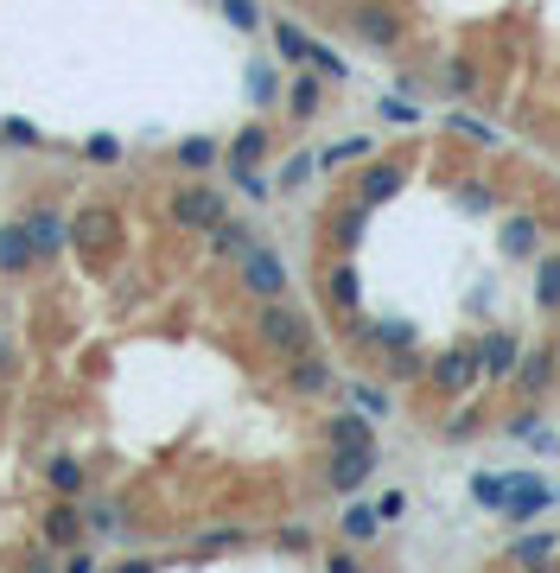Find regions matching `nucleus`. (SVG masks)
Wrapping results in <instances>:
<instances>
[{"instance_id": "obj_1", "label": "nucleus", "mask_w": 560, "mask_h": 573, "mask_svg": "<svg viewBox=\"0 0 560 573\" xmlns=\"http://www.w3.org/2000/svg\"><path fill=\"white\" fill-rule=\"evenodd\" d=\"M255 332H261V344H268L274 357H300V351H312V319H306L300 306H287V300H261Z\"/></svg>"}, {"instance_id": "obj_2", "label": "nucleus", "mask_w": 560, "mask_h": 573, "mask_svg": "<svg viewBox=\"0 0 560 573\" xmlns=\"http://www.w3.org/2000/svg\"><path fill=\"white\" fill-rule=\"evenodd\" d=\"M350 32H357L363 45L389 51V45H401L408 20H401V7H389V0H363V7H350Z\"/></svg>"}, {"instance_id": "obj_3", "label": "nucleus", "mask_w": 560, "mask_h": 573, "mask_svg": "<svg viewBox=\"0 0 560 573\" xmlns=\"http://www.w3.org/2000/svg\"><path fill=\"white\" fill-rule=\"evenodd\" d=\"M401 185H408V166H401V160H370L357 172V191H350V198H357L363 211H376V204L401 198Z\"/></svg>"}, {"instance_id": "obj_4", "label": "nucleus", "mask_w": 560, "mask_h": 573, "mask_svg": "<svg viewBox=\"0 0 560 573\" xmlns=\"http://www.w3.org/2000/svg\"><path fill=\"white\" fill-rule=\"evenodd\" d=\"M370 472H376V446H331V465H325V484L331 491H363L370 484Z\"/></svg>"}, {"instance_id": "obj_5", "label": "nucleus", "mask_w": 560, "mask_h": 573, "mask_svg": "<svg viewBox=\"0 0 560 573\" xmlns=\"http://www.w3.org/2000/svg\"><path fill=\"white\" fill-rule=\"evenodd\" d=\"M172 223H179V230H217L223 223V198L217 191H204V185H191V191H172Z\"/></svg>"}, {"instance_id": "obj_6", "label": "nucleus", "mask_w": 560, "mask_h": 573, "mask_svg": "<svg viewBox=\"0 0 560 573\" xmlns=\"http://www.w3.org/2000/svg\"><path fill=\"white\" fill-rule=\"evenodd\" d=\"M478 376H484V363H478V344H459V351H446V357L427 370V382H433L440 395H465Z\"/></svg>"}, {"instance_id": "obj_7", "label": "nucleus", "mask_w": 560, "mask_h": 573, "mask_svg": "<svg viewBox=\"0 0 560 573\" xmlns=\"http://www.w3.org/2000/svg\"><path fill=\"white\" fill-rule=\"evenodd\" d=\"M242 287L255 293V300H280L287 293V268H280L274 249H242Z\"/></svg>"}, {"instance_id": "obj_8", "label": "nucleus", "mask_w": 560, "mask_h": 573, "mask_svg": "<svg viewBox=\"0 0 560 573\" xmlns=\"http://www.w3.org/2000/svg\"><path fill=\"white\" fill-rule=\"evenodd\" d=\"M554 503V484H541L535 472H510L503 478V510L516 516V523H529V516H541Z\"/></svg>"}, {"instance_id": "obj_9", "label": "nucleus", "mask_w": 560, "mask_h": 573, "mask_svg": "<svg viewBox=\"0 0 560 573\" xmlns=\"http://www.w3.org/2000/svg\"><path fill=\"white\" fill-rule=\"evenodd\" d=\"M554 370H560V351H554V344H535V351L516 357L510 382H516V395H548L554 389Z\"/></svg>"}, {"instance_id": "obj_10", "label": "nucleus", "mask_w": 560, "mask_h": 573, "mask_svg": "<svg viewBox=\"0 0 560 573\" xmlns=\"http://www.w3.org/2000/svg\"><path fill=\"white\" fill-rule=\"evenodd\" d=\"M32 262H39L32 230H26V223H7V230H0V274H26Z\"/></svg>"}, {"instance_id": "obj_11", "label": "nucleus", "mask_w": 560, "mask_h": 573, "mask_svg": "<svg viewBox=\"0 0 560 573\" xmlns=\"http://www.w3.org/2000/svg\"><path fill=\"white\" fill-rule=\"evenodd\" d=\"M287 363H293V370H287L293 395H325L331 382H338V376H331V363H325L319 351H300V357H287Z\"/></svg>"}, {"instance_id": "obj_12", "label": "nucleus", "mask_w": 560, "mask_h": 573, "mask_svg": "<svg viewBox=\"0 0 560 573\" xmlns=\"http://www.w3.org/2000/svg\"><path fill=\"white\" fill-rule=\"evenodd\" d=\"M516 357H522L516 332H484V338H478V363H484V376H510V370H516Z\"/></svg>"}, {"instance_id": "obj_13", "label": "nucleus", "mask_w": 560, "mask_h": 573, "mask_svg": "<svg viewBox=\"0 0 560 573\" xmlns=\"http://www.w3.org/2000/svg\"><path fill=\"white\" fill-rule=\"evenodd\" d=\"M325 440L331 446H376V427H370V414H331V421H325Z\"/></svg>"}, {"instance_id": "obj_14", "label": "nucleus", "mask_w": 560, "mask_h": 573, "mask_svg": "<svg viewBox=\"0 0 560 573\" xmlns=\"http://www.w3.org/2000/svg\"><path fill=\"white\" fill-rule=\"evenodd\" d=\"M77 535H83V510L77 503H51L45 510V542L51 548H77Z\"/></svg>"}, {"instance_id": "obj_15", "label": "nucleus", "mask_w": 560, "mask_h": 573, "mask_svg": "<svg viewBox=\"0 0 560 573\" xmlns=\"http://www.w3.org/2000/svg\"><path fill=\"white\" fill-rule=\"evenodd\" d=\"M325 300L338 306V312H357V306H363V287H357V268H350V262H331V274H325Z\"/></svg>"}, {"instance_id": "obj_16", "label": "nucleus", "mask_w": 560, "mask_h": 573, "mask_svg": "<svg viewBox=\"0 0 560 573\" xmlns=\"http://www.w3.org/2000/svg\"><path fill=\"white\" fill-rule=\"evenodd\" d=\"M261 160H268V128H261V121H249V128L230 141V166L249 172V166H261Z\"/></svg>"}, {"instance_id": "obj_17", "label": "nucleus", "mask_w": 560, "mask_h": 573, "mask_svg": "<svg viewBox=\"0 0 560 573\" xmlns=\"http://www.w3.org/2000/svg\"><path fill=\"white\" fill-rule=\"evenodd\" d=\"M535 306L560 312V255H541L535 262Z\"/></svg>"}, {"instance_id": "obj_18", "label": "nucleus", "mask_w": 560, "mask_h": 573, "mask_svg": "<svg viewBox=\"0 0 560 573\" xmlns=\"http://www.w3.org/2000/svg\"><path fill=\"white\" fill-rule=\"evenodd\" d=\"M319 77H312V64H306V77H293V90H287V109H293V121H312L319 115Z\"/></svg>"}, {"instance_id": "obj_19", "label": "nucleus", "mask_w": 560, "mask_h": 573, "mask_svg": "<svg viewBox=\"0 0 560 573\" xmlns=\"http://www.w3.org/2000/svg\"><path fill=\"white\" fill-rule=\"evenodd\" d=\"M497 242H503V255H535V242H541V223H535V217H510Z\"/></svg>"}, {"instance_id": "obj_20", "label": "nucleus", "mask_w": 560, "mask_h": 573, "mask_svg": "<svg viewBox=\"0 0 560 573\" xmlns=\"http://www.w3.org/2000/svg\"><path fill=\"white\" fill-rule=\"evenodd\" d=\"M274 45H280V58H287V64H300V71H306V58H312V39H306V32L293 26V20H274Z\"/></svg>"}, {"instance_id": "obj_21", "label": "nucleus", "mask_w": 560, "mask_h": 573, "mask_svg": "<svg viewBox=\"0 0 560 573\" xmlns=\"http://www.w3.org/2000/svg\"><path fill=\"white\" fill-rule=\"evenodd\" d=\"M363 223H370V211H363V204L350 198V211H338V223H331V242H338V249L350 255V249L363 242Z\"/></svg>"}, {"instance_id": "obj_22", "label": "nucleus", "mask_w": 560, "mask_h": 573, "mask_svg": "<svg viewBox=\"0 0 560 573\" xmlns=\"http://www.w3.org/2000/svg\"><path fill=\"white\" fill-rule=\"evenodd\" d=\"M376 529H382L376 503H350L344 510V542H376Z\"/></svg>"}, {"instance_id": "obj_23", "label": "nucleus", "mask_w": 560, "mask_h": 573, "mask_svg": "<svg viewBox=\"0 0 560 573\" xmlns=\"http://www.w3.org/2000/svg\"><path fill=\"white\" fill-rule=\"evenodd\" d=\"M45 478H51V491H58V497H77L83 484H90V472H83L77 459H51V465H45Z\"/></svg>"}, {"instance_id": "obj_24", "label": "nucleus", "mask_w": 560, "mask_h": 573, "mask_svg": "<svg viewBox=\"0 0 560 573\" xmlns=\"http://www.w3.org/2000/svg\"><path fill=\"white\" fill-rule=\"evenodd\" d=\"M210 160H217V141H210V134H191V141H179V166H185V172H204Z\"/></svg>"}, {"instance_id": "obj_25", "label": "nucleus", "mask_w": 560, "mask_h": 573, "mask_svg": "<svg viewBox=\"0 0 560 573\" xmlns=\"http://www.w3.org/2000/svg\"><path fill=\"white\" fill-rule=\"evenodd\" d=\"M26 230H32V242H39V255H51L64 242V230H58V217L51 211H39V217H26Z\"/></svg>"}, {"instance_id": "obj_26", "label": "nucleus", "mask_w": 560, "mask_h": 573, "mask_svg": "<svg viewBox=\"0 0 560 573\" xmlns=\"http://www.w3.org/2000/svg\"><path fill=\"white\" fill-rule=\"evenodd\" d=\"M306 64H312L319 77H331V83H344V77H350V64H344V58H338L331 45H312V58H306Z\"/></svg>"}, {"instance_id": "obj_27", "label": "nucleus", "mask_w": 560, "mask_h": 573, "mask_svg": "<svg viewBox=\"0 0 560 573\" xmlns=\"http://www.w3.org/2000/svg\"><path fill=\"white\" fill-rule=\"evenodd\" d=\"M350 402H357L363 414H370V421H376V414H389V395H382L376 382H350Z\"/></svg>"}, {"instance_id": "obj_28", "label": "nucleus", "mask_w": 560, "mask_h": 573, "mask_svg": "<svg viewBox=\"0 0 560 573\" xmlns=\"http://www.w3.org/2000/svg\"><path fill=\"white\" fill-rule=\"evenodd\" d=\"M344 160H370V134H350V141H338L319 166H344Z\"/></svg>"}, {"instance_id": "obj_29", "label": "nucleus", "mask_w": 560, "mask_h": 573, "mask_svg": "<svg viewBox=\"0 0 560 573\" xmlns=\"http://www.w3.org/2000/svg\"><path fill=\"white\" fill-rule=\"evenodd\" d=\"M446 128H452V134H465V141H497V128H484V121H478V115H465V109H452V115H446Z\"/></svg>"}, {"instance_id": "obj_30", "label": "nucleus", "mask_w": 560, "mask_h": 573, "mask_svg": "<svg viewBox=\"0 0 560 573\" xmlns=\"http://www.w3.org/2000/svg\"><path fill=\"white\" fill-rule=\"evenodd\" d=\"M217 7H223V20L242 26V32H255V26H261V7H255V0H217Z\"/></svg>"}, {"instance_id": "obj_31", "label": "nucleus", "mask_w": 560, "mask_h": 573, "mask_svg": "<svg viewBox=\"0 0 560 573\" xmlns=\"http://www.w3.org/2000/svg\"><path fill=\"white\" fill-rule=\"evenodd\" d=\"M554 548H560V542H554V535H522V542H516L510 554H516V561H529V567H535V561H548V554H554Z\"/></svg>"}, {"instance_id": "obj_32", "label": "nucleus", "mask_w": 560, "mask_h": 573, "mask_svg": "<svg viewBox=\"0 0 560 573\" xmlns=\"http://www.w3.org/2000/svg\"><path fill=\"white\" fill-rule=\"evenodd\" d=\"M370 338H376V344H389V351H414V325H401V319H389V325H376Z\"/></svg>"}, {"instance_id": "obj_33", "label": "nucleus", "mask_w": 560, "mask_h": 573, "mask_svg": "<svg viewBox=\"0 0 560 573\" xmlns=\"http://www.w3.org/2000/svg\"><path fill=\"white\" fill-rule=\"evenodd\" d=\"M446 90L452 96H471V90H478V71H471V64H446Z\"/></svg>"}, {"instance_id": "obj_34", "label": "nucleus", "mask_w": 560, "mask_h": 573, "mask_svg": "<svg viewBox=\"0 0 560 573\" xmlns=\"http://www.w3.org/2000/svg\"><path fill=\"white\" fill-rule=\"evenodd\" d=\"M210 236H217V249H223V255H242V249H249V230H236V223H217Z\"/></svg>"}, {"instance_id": "obj_35", "label": "nucleus", "mask_w": 560, "mask_h": 573, "mask_svg": "<svg viewBox=\"0 0 560 573\" xmlns=\"http://www.w3.org/2000/svg\"><path fill=\"white\" fill-rule=\"evenodd\" d=\"M459 204H465L471 217H484V211H490V185H465V191H459Z\"/></svg>"}, {"instance_id": "obj_36", "label": "nucleus", "mask_w": 560, "mask_h": 573, "mask_svg": "<svg viewBox=\"0 0 560 573\" xmlns=\"http://www.w3.org/2000/svg\"><path fill=\"white\" fill-rule=\"evenodd\" d=\"M382 121H395V128H408V121H420V109H408L401 96H389V102H382Z\"/></svg>"}, {"instance_id": "obj_37", "label": "nucleus", "mask_w": 560, "mask_h": 573, "mask_svg": "<svg viewBox=\"0 0 560 573\" xmlns=\"http://www.w3.org/2000/svg\"><path fill=\"white\" fill-rule=\"evenodd\" d=\"M471 497H478V503H503V478H471Z\"/></svg>"}, {"instance_id": "obj_38", "label": "nucleus", "mask_w": 560, "mask_h": 573, "mask_svg": "<svg viewBox=\"0 0 560 573\" xmlns=\"http://www.w3.org/2000/svg\"><path fill=\"white\" fill-rule=\"evenodd\" d=\"M306 172H312V153H293V160H287V172H280V185H300Z\"/></svg>"}, {"instance_id": "obj_39", "label": "nucleus", "mask_w": 560, "mask_h": 573, "mask_svg": "<svg viewBox=\"0 0 560 573\" xmlns=\"http://www.w3.org/2000/svg\"><path fill=\"white\" fill-rule=\"evenodd\" d=\"M401 510H408V491H389V497H382V503H376V516H382V523H395V516H401Z\"/></svg>"}, {"instance_id": "obj_40", "label": "nucleus", "mask_w": 560, "mask_h": 573, "mask_svg": "<svg viewBox=\"0 0 560 573\" xmlns=\"http://www.w3.org/2000/svg\"><path fill=\"white\" fill-rule=\"evenodd\" d=\"M465 433H478V414H459V421H446V440H465Z\"/></svg>"}, {"instance_id": "obj_41", "label": "nucleus", "mask_w": 560, "mask_h": 573, "mask_svg": "<svg viewBox=\"0 0 560 573\" xmlns=\"http://www.w3.org/2000/svg\"><path fill=\"white\" fill-rule=\"evenodd\" d=\"M503 427H510V433H516V440H535V433H541V427L529 421V414H516V421H503Z\"/></svg>"}]
</instances>
